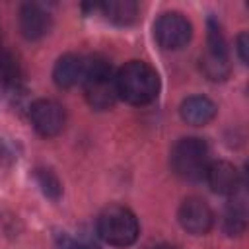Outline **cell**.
I'll return each instance as SVG.
<instances>
[{
	"mask_svg": "<svg viewBox=\"0 0 249 249\" xmlns=\"http://www.w3.org/2000/svg\"><path fill=\"white\" fill-rule=\"evenodd\" d=\"M200 70L212 82H224L230 76V56H212L204 53L200 56Z\"/></svg>",
	"mask_w": 249,
	"mask_h": 249,
	"instance_id": "obj_15",
	"label": "cell"
},
{
	"mask_svg": "<svg viewBox=\"0 0 249 249\" xmlns=\"http://www.w3.org/2000/svg\"><path fill=\"white\" fill-rule=\"evenodd\" d=\"M206 183L210 185V189L218 195H228L231 196L241 185L243 179L237 171V167L226 160H218V161H210L206 175H204Z\"/></svg>",
	"mask_w": 249,
	"mask_h": 249,
	"instance_id": "obj_9",
	"label": "cell"
},
{
	"mask_svg": "<svg viewBox=\"0 0 249 249\" xmlns=\"http://www.w3.org/2000/svg\"><path fill=\"white\" fill-rule=\"evenodd\" d=\"M169 163L173 173L183 181H200L206 175L210 163V150L208 144L198 136H187L175 142Z\"/></svg>",
	"mask_w": 249,
	"mask_h": 249,
	"instance_id": "obj_3",
	"label": "cell"
},
{
	"mask_svg": "<svg viewBox=\"0 0 249 249\" xmlns=\"http://www.w3.org/2000/svg\"><path fill=\"white\" fill-rule=\"evenodd\" d=\"M152 249H177V247L175 245H169V243H160V245H156Z\"/></svg>",
	"mask_w": 249,
	"mask_h": 249,
	"instance_id": "obj_19",
	"label": "cell"
},
{
	"mask_svg": "<svg viewBox=\"0 0 249 249\" xmlns=\"http://www.w3.org/2000/svg\"><path fill=\"white\" fill-rule=\"evenodd\" d=\"M84 70H86V58L74 53H66L54 62L53 80L60 89H70L84 80Z\"/></svg>",
	"mask_w": 249,
	"mask_h": 249,
	"instance_id": "obj_10",
	"label": "cell"
},
{
	"mask_svg": "<svg viewBox=\"0 0 249 249\" xmlns=\"http://www.w3.org/2000/svg\"><path fill=\"white\" fill-rule=\"evenodd\" d=\"M76 249H97V247L89 245V243H76Z\"/></svg>",
	"mask_w": 249,
	"mask_h": 249,
	"instance_id": "obj_20",
	"label": "cell"
},
{
	"mask_svg": "<svg viewBox=\"0 0 249 249\" xmlns=\"http://www.w3.org/2000/svg\"><path fill=\"white\" fill-rule=\"evenodd\" d=\"M140 233L134 212L123 204H111L97 216V235L111 247H130Z\"/></svg>",
	"mask_w": 249,
	"mask_h": 249,
	"instance_id": "obj_4",
	"label": "cell"
},
{
	"mask_svg": "<svg viewBox=\"0 0 249 249\" xmlns=\"http://www.w3.org/2000/svg\"><path fill=\"white\" fill-rule=\"evenodd\" d=\"M21 82V64L14 53L2 49L0 51V84L4 88H19Z\"/></svg>",
	"mask_w": 249,
	"mask_h": 249,
	"instance_id": "obj_14",
	"label": "cell"
},
{
	"mask_svg": "<svg viewBox=\"0 0 249 249\" xmlns=\"http://www.w3.org/2000/svg\"><path fill=\"white\" fill-rule=\"evenodd\" d=\"M235 45H237V54H239L241 62L247 64V60H249V56H247V49H249V37H247V31H241V33L237 35Z\"/></svg>",
	"mask_w": 249,
	"mask_h": 249,
	"instance_id": "obj_17",
	"label": "cell"
},
{
	"mask_svg": "<svg viewBox=\"0 0 249 249\" xmlns=\"http://www.w3.org/2000/svg\"><path fill=\"white\" fill-rule=\"evenodd\" d=\"M117 93L130 105H148L160 93V76L144 60H128L117 74Z\"/></svg>",
	"mask_w": 249,
	"mask_h": 249,
	"instance_id": "obj_1",
	"label": "cell"
},
{
	"mask_svg": "<svg viewBox=\"0 0 249 249\" xmlns=\"http://www.w3.org/2000/svg\"><path fill=\"white\" fill-rule=\"evenodd\" d=\"M247 226V195L245 185H241L228 202L224 216V230L228 235H239Z\"/></svg>",
	"mask_w": 249,
	"mask_h": 249,
	"instance_id": "obj_12",
	"label": "cell"
},
{
	"mask_svg": "<svg viewBox=\"0 0 249 249\" xmlns=\"http://www.w3.org/2000/svg\"><path fill=\"white\" fill-rule=\"evenodd\" d=\"M84 91L86 99L91 109L95 111H107L115 105L119 93H117V82L113 66L107 58L93 54L86 58V70H84Z\"/></svg>",
	"mask_w": 249,
	"mask_h": 249,
	"instance_id": "obj_2",
	"label": "cell"
},
{
	"mask_svg": "<svg viewBox=\"0 0 249 249\" xmlns=\"http://www.w3.org/2000/svg\"><path fill=\"white\" fill-rule=\"evenodd\" d=\"M154 37L165 51H177L185 47L193 37L191 21L179 12H165L154 23Z\"/></svg>",
	"mask_w": 249,
	"mask_h": 249,
	"instance_id": "obj_5",
	"label": "cell"
},
{
	"mask_svg": "<svg viewBox=\"0 0 249 249\" xmlns=\"http://www.w3.org/2000/svg\"><path fill=\"white\" fill-rule=\"evenodd\" d=\"M35 181L37 185L41 187L43 195L51 200H58L60 195H62V183L60 179L56 177V173L53 169H47V167H39L35 169Z\"/></svg>",
	"mask_w": 249,
	"mask_h": 249,
	"instance_id": "obj_16",
	"label": "cell"
},
{
	"mask_svg": "<svg viewBox=\"0 0 249 249\" xmlns=\"http://www.w3.org/2000/svg\"><path fill=\"white\" fill-rule=\"evenodd\" d=\"M29 119L41 136L53 138L62 132L66 124V111L54 99H37L29 107Z\"/></svg>",
	"mask_w": 249,
	"mask_h": 249,
	"instance_id": "obj_6",
	"label": "cell"
},
{
	"mask_svg": "<svg viewBox=\"0 0 249 249\" xmlns=\"http://www.w3.org/2000/svg\"><path fill=\"white\" fill-rule=\"evenodd\" d=\"M177 220L187 233L204 235L210 231V228L214 224V212L206 200H202L198 196H189L181 202V206L177 210Z\"/></svg>",
	"mask_w": 249,
	"mask_h": 249,
	"instance_id": "obj_7",
	"label": "cell"
},
{
	"mask_svg": "<svg viewBox=\"0 0 249 249\" xmlns=\"http://www.w3.org/2000/svg\"><path fill=\"white\" fill-rule=\"evenodd\" d=\"M99 10L109 21L117 25H128L138 16V4L134 0H109L99 4Z\"/></svg>",
	"mask_w": 249,
	"mask_h": 249,
	"instance_id": "obj_13",
	"label": "cell"
},
{
	"mask_svg": "<svg viewBox=\"0 0 249 249\" xmlns=\"http://www.w3.org/2000/svg\"><path fill=\"white\" fill-rule=\"evenodd\" d=\"M18 156H16V152L12 150V146L6 142V140H2L0 138V161H4V160H8V161H14Z\"/></svg>",
	"mask_w": 249,
	"mask_h": 249,
	"instance_id": "obj_18",
	"label": "cell"
},
{
	"mask_svg": "<svg viewBox=\"0 0 249 249\" xmlns=\"http://www.w3.org/2000/svg\"><path fill=\"white\" fill-rule=\"evenodd\" d=\"M216 103L206 95H191L183 99L179 107V115L187 124L204 126L216 117Z\"/></svg>",
	"mask_w": 249,
	"mask_h": 249,
	"instance_id": "obj_11",
	"label": "cell"
},
{
	"mask_svg": "<svg viewBox=\"0 0 249 249\" xmlns=\"http://www.w3.org/2000/svg\"><path fill=\"white\" fill-rule=\"evenodd\" d=\"M51 14L35 2L21 4L19 8V31L27 41H39L51 31Z\"/></svg>",
	"mask_w": 249,
	"mask_h": 249,
	"instance_id": "obj_8",
	"label": "cell"
}]
</instances>
